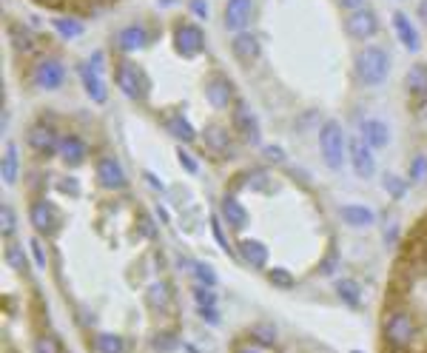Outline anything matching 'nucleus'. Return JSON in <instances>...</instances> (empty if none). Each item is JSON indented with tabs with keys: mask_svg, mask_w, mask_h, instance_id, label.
<instances>
[{
	"mask_svg": "<svg viewBox=\"0 0 427 353\" xmlns=\"http://www.w3.org/2000/svg\"><path fill=\"white\" fill-rule=\"evenodd\" d=\"M94 348H97V353H120L123 350V339L114 337V333H100V337L94 339Z\"/></svg>",
	"mask_w": 427,
	"mask_h": 353,
	"instance_id": "nucleus-30",
	"label": "nucleus"
},
{
	"mask_svg": "<svg viewBox=\"0 0 427 353\" xmlns=\"http://www.w3.org/2000/svg\"><path fill=\"white\" fill-rule=\"evenodd\" d=\"M177 160H180V166H183L188 174H197V171H200V163L194 160V157H191L185 148H180V151H177Z\"/></svg>",
	"mask_w": 427,
	"mask_h": 353,
	"instance_id": "nucleus-40",
	"label": "nucleus"
},
{
	"mask_svg": "<svg viewBox=\"0 0 427 353\" xmlns=\"http://www.w3.org/2000/svg\"><path fill=\"white\" fill-rule=\"evenodd\" d=\"M29 220H32V225H34L37 234H54V228H57V223H54V220H57V217H54V208H51L46 200L32 203Z\"/></svg>",
	"mask_w": 427,
	"mask_h": 353,
	"instance_id": "nucleus-16",
	"label": "nucleus"
},
{
	"mask_svg": "<svg viewBox=\"0 0 427 353\" xmlns=\"http://www.w3.org/2000/svg\"><path fill=\"white\" fill-rule=\"evenodd\" d=\"M336 293H339V299H345L351 308H356L362 302V291H359V285L354 280H339L336 282Z\"/></svg>",
	"mask_w": 427,
	"mask_h": 353,
	"instance_id": "nucleus-27",
	"label": "nucleus"
},
{
	"mask_svg": "<svg viewBox=\"0 0 427 353\" xmlns=\"http://www.w3.org/2000/svg\"><path fill=\"white\" fill-rule=\"evenodd\" d=\"M424 174H427V157H424V154H416V157H413V163H411V176H413V183H422V180H424Z\"/></svg>",
	"mask_w": 427,
	"mask_h": 353,
	"instance_id": "nucleus-36",
	"label": "nucleus"
},
{
	"mask_svg": "<svg viewBox=\"0 0 427 353\" xmlns=\"http://www.w3.org/2000/svg\"><path fill=\"white\" fill-rule=\"evenodd\" d=\"M404 86H407V91L416 97V100H424V97H427V66L424 63H416V66L407 69Z\"/></svg>",
	"mask_w": 427,
	"mask_h": 353,
	"instance_id": "nucleus-21",
	"label": "nucleus"
},
{
	"mask_svg": "<svg viewBox=\"0 0 427 353\" xmlns=\"http://www.w3.org/2000/svg\"><path fill=\"white\" fill-rule=\"evenodd\" d=\"M351 163H354L356 176H362V180H371L376 174V160L371 154V146L365 140H351Z\"/></svg>",
	"mask_w": 427,
	"mask_h": 353,
	"instance_id": "nucleus-13",
	"label": "nucleus"
},
{
	"mask_svg": "<svg viewBox=\"0 0 427 353\" xmlns=\"http://www.w3.org/2000/svg\"><path fill=\"white\" fill-rule=\"evenodd\" d=\"M336 3H339L342 9H347V12H356V9L365 6V0H336Z\"/></svg>",
	"mask_w": 427,
	"mask_h": 353,
	"instance_id": "nucleus-46",
	"label": "nucleus"
},
{
	"mask_svg": "<svg viewBox=\"0 0 427 353\" xmlns=\"http://www.w3.org/2000/svg\"><path fill=\"white\" fill-rule=\"evenodd\" d=\"M205 100L211 109H217V111H225L231 106V100H234V86H231L228 77L222 74H214L211 80L205 83Z\"/></svg>",
	"mask_w": 427,
	"mask_h": 353,
	"instance_id": "nucleus-7",
	"label": "nucleus"
},
{
	"mask_svg": "<svg viewBox=\"0 0 427 353\" xmlns=\"http://www.w3.org/2000/svg\"><path fill=\"white\" fill-rule=\"evenodd\" d=\"M6 262L14 268V271H23L29 262H26V253L21 245H6Z\"/></svg>",
	"mask_w": 427,
	"mask_h": 353,
	"instance_id": "nucleus-31",
	"label": "nucleus"
},
{
	"mask_svg": "<svg viewBox=\"0 0 427 353\" xmlns=\"http://www.w3.org/2000/svg\"><path fill=\"white\" fill-rule=\"evenodd\" d=\"M254 337H257L262 345H274V342H277V330L268 328V325H259V328H254Z\"/></svg>",
	"mask_w": 427,
	"mask_h": 353,
	"instance_id": "nucleus-41",
	"label": "nucleus"
},
{
	"mask_svg": "<svg viewBox=\"0 0 427 353\" xmlns=\"http://www.w3.org/2000/svg\"><path fill=\"white\" fill-rule=\"evenodd\" d=\"M17 180V146L9 143L6 146V154H3V183H14Z\"/></svg>",
	"mask_w": 427,
	"mask_h": 353,
	"instance_id": "nucleus-28",
	"label": "nucleus"
},
{
	"mask_svg": "<svg viewBox=\"0 0 427 353\" xmlns=\"http://www.w3.org/2000/svg\"><path fill=\"white\" fill-rule=\"evenodd\" d=\"M14 211L9 205H3V211H0V231H3V237H12L14 234Z\"/></svg>",
	"mask_w": 427,
	"mask_h": 353,
	"instance_id": "nucleus-35",
	"label": "nucleus"
},
{
	"mask_svg": "<svg viewBox=\"0 0 427 353\" xmlns=\"http://www.w3.org/2000/svg\"><path fill=\"white\" fill-rule=\"evenodd\" d=\"M146 41H148V32L143 26H126L117 34V46L123 52H140L146 46Z\"/></svg>",
	"mask_w": 427,
	"mask_h": 353,
	"instance_id": "nucleus-22",
	"label": "nucleus"
},
{
	"mask_svg": "<svg viewBox=\"0 0 427 353\" xmlns=\"http://www.w3.org/2000/svg\"><path fill=\"white\" fill-rule=\"evenodd\" d=\"M165 302H168V288H165V285H154V288L148 291V305L163 308Z\"/></svg>",
	"mask_w": 427,
	"mask_h": 353,
	"instance_id": "nucleus-37",
	"label": "nucleus"
},
{
	"mask_svg": "<svg viewBox=\"0 0 427 353\" xmlns=\"http://www.w3.org/2000/svg\"><path fill=\"white\" fill-rule=\"evenodd\" d=\"M183 268H188L191 273H194V277H197L203 285H208V288H214V285H217V273H214L205 262H183Z\"/></svg>",
	"mask_w": 427,
	"mask_h": 353,
	"instance_id": "nucleus-29",
	"label": "nucleus"
},
{
	"mask_svg": "<svg viewBox=\"0 0 427 353\" xmlns=\"http://www.w3.org/2000/svg\"><path fill=\"white\" fill-rule=\"evenodd\" d=\"M194 299L200 302V308H214V302H217V297H214V291L208 285H200L197 291H194Z\"/></svg>",
	"mask_w": 427,
	"mask_h": 353,
	"instance_id": "nucleus-38",
	"label": "nucleus"
},
{
	"mask_svg": "<svg viewBox=\"0 0 427 353\" xmlns=\"http://www.w3.org/2000/svg\"><path fill=\"white\" fill-rule=\"evenodd\" d=\"M80 80H83V89H86V94L91 97L94 103H106V100H108V91H106L103 77H100V71H97L91 63L80 66Z\"/></svg>",
	"mask_w": 427,
	"mask_h": 353,
	"instance_id": "nucleus-15",
	"label": "nucleus"
},
{
	"mask_svg": "<svg viewBox=\"0 0 427 353\" xmlns=\"http://www.w3.org/2000/svg\"><path fill=\"white\" fill-rule=\"evenodd\" d=\"M51 26H54L57 34L63 37V41H74V37H80L86 32V26L77 21V17H54Z\"/></svg>",
	"mask_w": 427,
	"mask_h": 353,
	"instance_id": "nucleus-26",
	"label": "nucleus"
},
{
	"mask_svg": "<svg viewBox=\"0 0 427 353\" xmlns=\"http://www.w3.org/2000/svg\"><path fill=\"white\" fill-rule=\"evenodd\" d=\"M362 134H365V143L371 148H384L387 143H391V128H387L382 120H365Z\"/></svg>",
	"mask_w": 427,
	"mask_h": 353,
	"instance_id": "nucleus-20",
	"label": "nucleus"
},
{
	"mask_svg": "<svg viewBox=\"0 0 427 353\" xmlns=\"http://www.w3.org/2000/svg\"><path fill=\"white\" fill-rule=\"evenodd\" d=\"M334 265H336V251H331V257L322 262V273H334Z\"/></svg>",
	"mask_w": 427,
	"mask_h": 353,
	"instance_id": "nucleus-47",
	"label": "nucleus"
},
{
	"mask_svg": "<svg viewBox=\"0 0 427 353\" xmlns=\"http://www.w3.org/2000/svg\"><path fill=\"white\" fill-rule=\"evenodd\" d=\"M9 34H12V43H14V49H17V52H32V49H34V41H32V34H29V32L23 34L17 26H12V29H9Z\"/></svg>",
	"mask_w": 427,
	"mask_h": 353,
	"instance_id": "nucleus-32",
	"label": "nucleus"
},
{
	"mask_svg": "<svg viewBox=\"0 0 427 353\" xmlns=\"http://www.w3.org/2000/svg\"><path fill=\"white\" fill-rule=\"evenodd\" d=\"M220 214H222V220H225L231 228H234V231H245L248 223H251L245 205H242L237 197H225L222 205H220Z\"/></svg>",
	"mask_w": 427,
	"mask_h": 353,
	"instance_id": "nucleus-19",
	"label": "nucleus"
},
{
	"mask_svg": "<svg viewBox=\"0 0 427 353\" xmlns=\"http://www.w3.org/2000/svg\"><path fill=\"white\" fill-rule=\"evenodd\" d=\"M254 14V0H228L225 3V29L231 32H245Z\"/></svg>",
	"mask_w": 427,
	"mask_h": 353,
	"instance_id": "nucleus-12",
	"label": "nucleus"
},
{
	"mask_svg": "<svg viewBox=\"0 0 427 353\" xmlns=\"http://www.w3.org/2000/svg\"><path fill=\"white\" fill-rule=\"evenodd\" d=\"M200 313H203V319H208V322H214V325L220 322V317H217V310H214V308H200Z\"/></svg>",
	"mask_w": 427,
	"mask_h": 353,
	"instance_id": "nucleus-48",
	"label": "nucleus"
},
{
	"mask_svg": "<svg viewBox=\"0 0 427 353\" xmlns=\"http://www.w3.org/2000/svg\"><path fill=\"white\" fill-rule=\"evenodd\" d=\"M419 21L427 23V0H422V3H419Z\"/></svg>",
	"mask_w": 427,
	"mask_h": 353,
	"instance_id": "nucleus-49",
	"label": "nucleus"
},
{
	"mask_svg": "<svg viewBox=\"0 0 427 353\" xmlns=\"http://www.w3.org/2000/svg\"><path fill=\"white\" fill-rule=\"evenodd\" d=\"M211 231H214V237H217V242L222 245V251H231V245H228V240H225V234H222V228H220V220L211 223Z\"/></svg>",
	"mask_w": 427,
	"mask_h": 353,
	"instance_id": "nucleus-44",
	"label": "nucleus"
},
{
	"mask_svg": "<svg viewBox=\"0 0 427 353\" xmlns=\"http://www.w3.org/2000/svg\"><path fill=\"white\" fill-rule=\"evenodd\" d=\"M339 217L351 225V228H367V225H373V211L365 208V205H342L339 208Z\"/></svg>",
	"mask_w": 427,
	"mask_h": 353,
	"instance_id": "nucleus-23",
	"label": "nucleus"
},
{
	"mask_svg": "<svg viewBox=\"0 0 427 353\" xmlns=\"http://www.w3.org/2000/svg\"><path fill=\"white\" fill-rule=\"evenodd\" d=\"M240 253L248 265L254 268H265L268 265V248L259 242V240H242L240 242Z\"/></svg>",
	"mask_w": 427,
	"mask_h": 353,
	"instance_id": "nucleus-24",
	"label": "nucleus"
},
{
	"mask_svg": "<svg viewBox=\"0 0 427 353\" xmlns=\"http://www.w3.org/2000/svg\"><path fill=\"white\" fill-rule=\"evenodd\" d=\"M265 157L270 163H285V151L279 146H265Z\"/></svg>",
	"mask_w": 427,
	"mask_h": 353,
	"instance_id": "nucleus-43",
	"label": "nucleus"
},
{
	"mask_svg": "<svg viewBox=\"0 0 427 353\" xmlns=\"http://www.w3.org/2000/svg\"><path fill=\"white\" fill-rule=\"evenodd\" d=\"M26 143L37 151V154H57V148H60V137H57V131L46 123H37L29 128L26 134Z\"/></svg>",
	"mask_w": 427,
	"mask_h": 353,
	"instance_id": "nucleus-9",
	"label": "nucleus"
},
{
	"mask_svg": "<svg viewBox=\"0 0 427 353\" xmlns=\"http://www.w3.org/2000/svg\"><path fill=\"white\" fill-rule=\"evenodd\" d=\"M29 245H32V253H34V262H37V268H46V253H43L41 240H32Z\"/></svg>",
	"mask_w": 427,
	"mask_h": 353,
	"instance_id": "nucleus-42",
	"label": "nucleus"
},
{
	"mask_svg": "<svg viewBox=\"0 0 427 353\" xmlns=\"http://www.w3.org/2000/svg\"><path fill=\"white\" fill-rule=\"evenodd\" d=\"M191 9L197 17H208V6H205V0H191Z\"/></svg>",
	"mask_w": 427,
	"mask_h": 353,
	"instance_id": "nucleus-45",
	"label": "nucleus"
},
{
	"mask_svg": "<svg viewBox=\"0 0 427 353\" xmlns=\"http://www.w3.org/2000/svg\"><path fill=\"white\" fill-rule=\"evenodd\" d=\"M345 32L354 37V41H367V37H373L379 32V17L373 9H356V12H347L345 17Z\"/></svg>",
	"mask_w": 427,
	"mask_h": 353,
	"instance_id": "nucleus-4",
	"label": "nucleus"
},
{
	"mask_svg": "<svg viewBox=\"0 0 427 353\" xmlns=\"http://www.w3.org/2000/svg\"><path fill=\"white\" fill-rule=\"evenodd\" d=\"M268 280L274 282L277 288H294V277H290V273L285 271V268H270V273H268Z\"/></svg>",
	"mask_w": 427,
	"mask_h": 353,
	"instance_id": "nucleus-34",
	"label": "nucleus"
},
{
	"mask_svg": "<svg viewBox=\"0 0 427 353\" xmlns=\"http://www.w3.org/2000/svg\"><path fill=\"white\" fill-rule=\"evenodd\" d=\"M114 80H117V89L128 97V100H140V94H143V77H140V71L134 69L128 60H123L117 66V71H114Z\"/></svg>",
	"mask_w": 427,
	"mask_h": 353,
	"instance_id": "nucleus-11",
	"label": "nucleus"
},
{
	"mask_svg": "<svg viewBox=\"0 0 427 353\" xmlns=\"http://www.w3.org/2000/svg\"><path fill=\"white\" fill-rule=\"evenodd\" d=\"M231 120H234V128L240 131L242 140H248V143H259V120L254 117V111L248 109L245 100H237L234 111H231Z\"/></svg>",
	"mask_w": 427,
	"mask_h": 353,
	"instance_id": "nucleus-8",
	"label": "nucleus"
},
{
	"mask_svg": "<svg viewBox=\"0 0 427 353\" xmlns=\"http://www.w3.org/2000/svg\"><path fill=\"white\" fill-rule=\"evenodd\" d=\"M237 353H262V350H257V348H242V350H237Z\"/></svg>",
	"mask_w": 427,
	"mask_h": 353,
	"instance_id": "nucleus-50",
	"label": "nucleus"
},
{
	"mask_svg": "<svg viewBox=\"0 0 427 353\" xmlns=\"http://www.w3.org/2000/svg\"><path fill=\"white\" fill-rule=\"evenodd\" d=\"M34 86L37 89H46V91H57L63 86V80H66V69H63V63L60 60H54V57H43L41 63L34 66Z\"/></svg>",
	"mask_w": 427,
	"mask_h": 353,
	"instance_id": "nucleus-5",
	"label": "nucleus"
},
{
	"mask_svg": "<svg viewBox=\"0 0 427 353\" xmlns=\"http://www.w3.org/2000/svg\"><path fill=\"white\" fill-rule=\"evenodd\" d=\"M165 128H168L174 137H177L180 143H194V140H197V131H194V126L185 120L183 114H174V117H168Z\"/></svg>",
	"mask_w": 427,
	"mask_h": 353,
	"instance_id": "nucleus-25",
	"label": "nucleus"
},
{
	"mask_svg": "<svg viewBox=\"0 0 427 353\" xmlns=\"http://www.w3.org/2000/svg\"><path fill=\"white\" fill-rule=\"evenodd\" d=\"M319 151L327 168L339 171L345 163V131L336 120H325L319 128Z\"/></svg>",
	"mask_w": 427,
	"mask_h": 353,
	"instance_id": "nucleus-2",
	"label": "nucleus"
},
{
	"mask_svg": "<svg viewBox=\"0 0 427 353\" xmlns=\"http://www.w3.org/2000/svg\"><path fill=\"white\" fill-rule=\"evenodd\" d=\"M387 71H391V57L379 46H367L356 54V74L365 86H379L384 83Z\"/></svg>",
	"mask_w": 427,
	"mask_h": 353,
	"instance_id": "nucleus-1",
	"label": "nucleus"
},
{
	"mask_svg": "<svg viewBox=\"0 0 427 353\" xmlns=\"http://www.w3.org/2000/svg\"><path fill=\"white\" fill-rule=\"evenodd\" d=\"M384 191L391 194L393 200H402L404 191H407V185H404V180H399L396 174H387V176H384Z\"/></svg>",
	"mask_w": 427,
	"mask_h": 353,
	"instance_id": "nucleus-33",
	"label": "nucleus"
},
{
	"mask_svg": "<svg viewBox=\"0 0 427 353\" xmlns=\"http://www.w3.org/2000/svg\"><path fill=\"white\" fill-rule=\"evenodd\" d=\"M393 29H396L399 41H402V46H404L407 52H419V49H422L419 32H416L413 21H411V17H407L404 12H396V14H393Z\"/></svg>",
	"mask_w": 427,
	"mask_h": 353,
	"instance_id": "nucleus-18",
	"label": "nucleus"
},
{
	"mask_svg": "<svg viewBox=\"0 0 427 353\" xmlns=\"http://www.w3.org/2000/svg\"><path fill=\"white\" fill-rule=\"evenodd\" d=\"M203 143L208 151H214L217 157H231L234 148H231V134L222 128V126H208L203 131Z\"/></svg>",
	"mask_w": 427,
	"mask_h": 353,
	"instance_id": "nucleus-17",
	"label": "nucleus"
},
{
	"mask_svg": "<svg viewBox=\"0 0 427 353\" xmlns=\"http://www.w3.org/2000/svg\"><path fill=\"white\" fill-rule=\"evenodd\" d=\"M174 49H177L180 57H197L205 49V32L197 23H177L174 29Z\"/></svg>",
	"mask_w": 427,
	"mask_h": 353,
	"instance_id": "nucleus-3",
	"label": "nucleus"
},
{
	"mask_svg": "<svg viewBox=\"0 0 427 353\" xmlns=\"http://www.w3.org/2000/svg\"><path fill=\"white\" fill-rule=\"evenodd\" d=\"M34 353H60V345L54 337H41L34 342Z\"/></svg>",
	"mask_w": 427,
	"mask_h": 353,
	"instance_id": "nucleus-39",
	"label": "nucleus"
},
{
	"mask_svg": "<svg viewBox=\"0 0 427 353\" xmlns=\"http://www.w3.org/2000/svg\"><path fill=\"white\" fill-rule=\"evenodd\" d=\"M231 52H234V57L240 63L248 66L262 54V43H259V37L254 32H237L234 41H231Z\"/></svg>",
	"mask_w": 427,
	"mask_h": 353,
	"instance_id": "nucleus-10",
	"label": "nucleus"
},
{
	"mask_svg": "<svg viewBox=\"0 0 427 353\" xmlns=\"http://www.w3.org/2000/svg\"><path fill=\"white\" fill-rule=\"evenodd\" d=\"M57 154H60V160L66 166H80L86 163V157H89V146L83 137H77V134H69V137H60V148H57Z\"/></svg>",
	"mask_w": 427,
	"mask_h": 353,
	"instance_id": "nucleus-14",
	"label": "nucleus"
},
{
	"mask_svg": "<svg viewBox=\"0 0 427 353\" xmlns=\"http://www.w3.org/2000/svg\"><path fill=\"white\" fill-rule=\"evenodd\" d=\"M97 183L108 191H123L128 185V176L114 157H100L97 160Z\"/></svg>",
	"mask_w": 427,
	"mask_h": 353,
	"instance_id": "nucleus-6",
	"label": "nucleus"
}]
</instances>
